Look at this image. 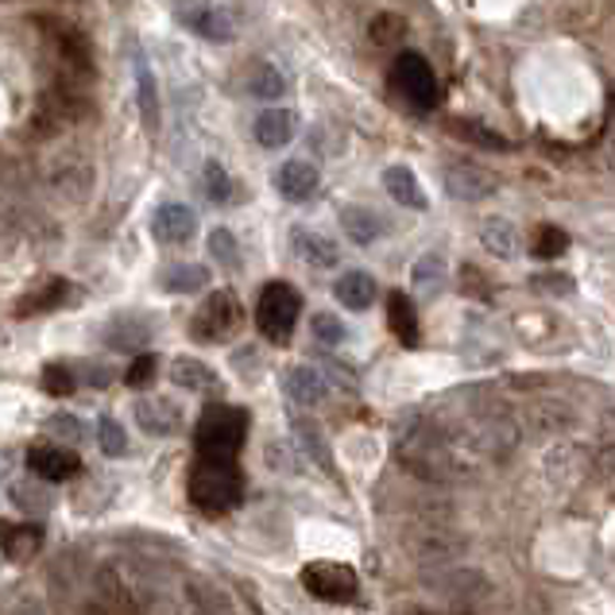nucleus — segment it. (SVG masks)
Listing matches in <instances>:
<instances>
[{
    "instance_id": "nucleus-12",
    "label": "nucleus",
    "mask_w": 615,
    "mask_h": 615,
    "mask_svg": "<svg viewBox=\"0 0 615 615\" xmlns=\"http://www.w3.org/2000/svg\"><path fill=\"white\" fill-rule=\"evenodd\" d=\"M318 167L306 163V159H291V163L280 167V174H275V186H280V194L287 197V202H306V197H314V190H318Z\"/></svg>"
},
{
    "instance_id": "nucleus-17",
    "label": "nucleus",
    "mask_w": 615,
    "mask_h": 615,
    "mask_svg": "<svg viewBox=\"0 0 615 615\" xmlns=\"http://www.w3.org/2000/svg\"><path fill=\"white\" fill-rule=\"evenodd\" d=\"M387 326H391V333L399 337L407 349L419 345V310H414V303H410L402 291H395V295L387 298Z\"/></svg>"
},
{
    "instance_id": "nucleus-37",
    "label": "nucleus",
    "mask_w": 615,
    "mask_h": 615,
    "mask_svg": "<svg viewBox=\"0 0 615 615\" xmlns=\"http://www.w3.org/2000/svg\"><path fill=\"white\" fill-rule=\"evenodd\" d=\"M156 368H159V361L151 353L136 356V361H132V368H128V376H124V384H128V387H148L151 379H156Z\"/></svg>"
},
{
    "instance_id": "nucleus-38",
    "label": "nucleus",
    "mask_w": 615,
    "mask_h": 615,
    "mask_svg": "<svg viewBox=\"0 0 615 615\" xmlns=\"http://www.w3.org/2000/svg\"><path fill=\"white\" fill-rule=\"evenodd\" d=\"M50 430H58L62 437H82V426H78L70 414H58V419H50Z\"/></svg>"
},
{
    "instance_id": "nucleus-23",
    "label": "nucleus",
    "mask_w": 615,
    "mask_h": 615,
    "mask_svg": "<svg viewBox=\"0 0 615 615\" xmlns=\"http://www.w3.org/2000/svg\"><path fill=\"white\" fill-rule=\"evenodd\" d=\"M410 280H414V291H422V295H437L445 287V280H449V267H445V260L437 252H426L414 263Z\"/></svg>"
},
{
    "instance_id": "nucleus-27",
    "label": "nucleus",
    "mask_w": 615,
    "mask_h": 615,
    "mask_svg": "<svg viewBox=\"0 0 615 615\" xmlns=\"http://www.w3.org/2000/svg\"><path fill=\"white\" fill-rule=\"evenodd\" d=\"M43 391L55 395V399H66V395L78 391V376L66 364H50V368H43Z\"/></svg>"
},
{
    "instance_id": "nucleus-4",
    "label": "nucleus",
    "mask_w": 615,
    "mask_h": 615,
    "mask_svg": "<svg viewBox=\"0 0 615 615\" xmlns=\"http://www.w3.org/2000/svg\"><path fill=\"white\" fill-rule=\"evenodd\" d=\"M240 321H244L240 298L232 291H214L202 303V310L194 314V321H190V333H194V341H205V345H225V341L237 337Z\"/></svg>"
},
{
    "instance_id": "nucleus-5",
    "label": "nucleus",
    "mask_w": 615,
    "mask_h": 615,
    "mask_svg": "<svg viewBox=\"0 0 615 615\" xmlns=\"http://www.w3.org/2000/svg\"><path fill=\"white\" fill-rule=\"evenodd\" d=\"M303 589L326 604H353L361 592V577L353 566H341V561H310L303 569Z\"/></svg>"
},
{
    "instance_id": "nucleus-14",
    "label": "nucleus",
    "mask_w": 615,
    "mask_h": 615,
    "mask_svg": "<svg viewBox=\"0 0 615 615\" xmlns=\"http://www.w3.org/2000/svg\"><path fill=\"white\" fill-rule=\"evenodd\" d=\"M136 422L144 426V434L167 437V434H174V430H179L182 410L174 407L171 399H140V402H136Z\"/></svg>"
},
{
    "instance_id": "nucleus-1",
    "label": "nucleus",
    "mask_w": 615,
    "mask_h": 615,
    "mask_svg": "<svg viewBox=\"0 0 615 615\" xmlns=\"http://www.w3.org/2000/svg\"><path fill=\"white\" fill-rule=\"evenodd\" d=\"M190 500L205 515H225L244 500V472L237 457H197L190 468Z\"/></svg>"
},
{
    "instance_id": "nucleus-21",
    "label": "nucleus",
    "mask_w": 615,
    "mask_h": 615,
    "mask_svg": "<svg viewBox=\"0 0 615 615\" xmlns=\"http://www.w3.org/2000/svg\"><path fill=\"white\" fill-rule=\"evenodd\" d=\"M341 229H345V237L353 240V244H376V240L384 237V221H379L372 209H364V205L341 209Z\"/></svg>"
},
{
    "instance_id": "nucleus-6",
    "label": "nucleus",
    "mask_w": 615,
    "mask_h": 615,
    "mask_svg": "<svg viewBox=\"0 0 615 615\" xmlns=\"http://www.w3.org/2000/svg\"><path fill=\"white\" fill-rule=\"evenodd\" d=\"M391 82H395V90L402 93L407 105L422 109V113L437 105V78H434V70H430L426 58L414 55V50H402V55L395 58Z\"/></svg>"
},
{
    "instance_id": "nucleus-11",
    "label": "nucleus",
    "mask_w": 615,
    "mask_h": 615,
    "mask_svg": "<svg viewBox=\"0 0 615 615\" xmlns=\"http://www.w3.org/2000/svg\"><path fill=\"white\" fill-rule=\"evenodd\" d=\"M255 144L267 151H280L287 148L291 140H295L298 132V116L291 113V109H263L260 116H255Z\"/></svg>"
},
{
    "instance_id": "nucleus-13",
    "label": "nucleus",
    "mask_w": 615,
    "mask_h": 615,
    "mask_svg": "<svg viewBox=\"0 0 615 615\" xmlns=\"http://www.w3.org/2000/svg\"><path fill=\"white\" fill-rule=\"evenodd\" d=\"M136 105H140V121L144 128L156 136L159 132V116H163V105H159V82L151 75V66L144 55H136Z\"/></svg>"
},
{
    "instance_id": "nucleus-33",
    "label": "nucleus",
    "mask_w": 615,
    "mask_h": 615,
    "mask_svg": "<svg viewBox=\"0 0 615 615\" xmlns=\"http://www.w3.org/2000/svg\"><path fill=\"white\" fill-rule=\"evenodd\" d=\"M229 194H232V182H229V174H225V167L205 163V197L221 205V202H229Z\"/></svg>"
},
{
    "instance_id": "nucleus-36",
    "label": "nucleus",
    "mask_w": 615,
    "mask_h": 615,
    "mask_svg": "<svg viewBox=\"0 0 615 615\" xmlns=\"http://www.w3.org/2000/svg\"><path fill=\"white\" fill-rule=\"evenodd\" d=\"M310 326L321 345H341V341H345V326H341V318H333V314H314Z\"/></svg>"
},
{
    "instance_id": "nucleus-18",
    "label": "nucleus",
    "mask_w": 615,
    "mask_h": 615,
    "mask_svg": "<svg viewBox=\"0 0 615 615\" xmlns=\"http://www.w3.org/2000/svg\"><path fill=\"white\" fill-rule=\"evenodd\" d=\"M287 395L295 402H303V407H318V402L329 395V384H326V376H321L318 368H310V364H298V368L287 372Z\"/></svg>"
},
{
    "instance_id": "nucleus-29",
    "label": "nucleus",
    "mask_w": 615,
    "mask_h": 615,
    "mask_svg": "<svg viewBox=\"0 0 615 615\" xmlns=\"http://www.w3.org/2000/svg\"><path fill=\"white\" fill-rule=\"evenodd\" d=\"M368 35H372V43H379V47H395V43H402V35H407V24H402L399 16H391V12H384V16L372 20Z\"/></svg>"
},
{
    "instance_id": "nucleus-8",
    "label": "nucleus",
    "mask_w": 615,
    "mask_h": 615,
    "mask_svg": "<svg viewBox=\"0 0 615 615\" xmlns=\"http://www.w3.org/2000/svg\"><path fill=\"white\" fill-rule=\"evenodd\" d=\"M445 190L460 202H485V197L496 194V174L476 163H453L445 171Z\"/></svg>"
},
{
    "instance_id": "nucleus-9",
    "label": "nucleus",
    "mask_w": 615,
    "mask_h": 615,
    "mask_svg": "<svg viewBox=\"0 0 615 615\" xmlns=\"http://www.w3.org/2000/svg\"><path fill=\"white\" fill-rule=\"evenodd\" d=\"M27 468H32L39 480H47V485H62V480L82 472V460L70 449H58V445H35V449L27 453Z\"/></svg>"
},
{
    "instance_id": "nucleus-7",
    "label": "nucleus",
    "mask_w": 615,
    "mask_h": 615,
    "mask_svg": "<svg viewBox=\"0 0 615 615\" xmlns=\"http://www.w3.org/2000/svg\"><path fill=\"white\" fill-rule=\"evenodd\" d=\"M151 232H156L159 244H190L197 237V217L190 205L182 202H167L156 209L151 217Z\"/></svg>"
},
{
    "instance_id": "nucleus-24",
    "label": "nucleus",
    "mask_w": 615,
    "mask_h": 615,
    "mask_svg": "<svg viewBox=\"0 0 615 615\" xmlns=\"http://www.w3.org/2000/svg\"><path fill=\"white\" fill-rule=\"evenodd\" d=\"M209 283V271L202 263H174L171 271L163 275V287L167 291H179V295H194Z\"/></svg>"
},
{
    "instance_id": "nucleus-2",
    "label": "nucleus",
    "mask_w": 615,
    "mask_h": 615,
    "mask_svg": "<svg viewBox=\"0 0 615 615\" xmlns=\"http://www.w3.org/2000/svg\"><path fill=\"white\" fill-rule=\"evenodd\" d=\"M248 437V410L229 407V402H214L202 410L197 419V457H240Z\"/></svg>"
},
{
    "instance_id": "nucleus-35",
    "label": "nucleus",
    "mask_w": 615,
    "mask_h": 615,
    "mask_svg": "<svg viewBox=\"0 0 615 615\" xmlns=\"http://www.w3.org/2000/svg\"><path fill=\"white\" fill-rule=\"evenodd\" d=\"M298 442L314 453V460H318L326 472H333V457H329V449H326V442H321L318 426H310V422H298Z\"/></svg>"
},
{
    "instance_id": "nucleus-22",
    "label": "nucleus",
    "mask_w": 615,
    "mask_h": 615,
    "mask_svg": "<svg viewBox=\"0 0 615 615\" xmlns=\"http://www.w3.org/2000/svg\"><path fill=\"white\" fill-rule=\"evenodd\" d=\"M480 244H485L496 260H511V255L519 252V229L511 221H503V217H488V221L480 225Z\"/></svg>"
},
{
    "instance_id": "nucleus-16",
    "label": "nucleus",
    "mask_w": 615,
    "mask_h": 615,
    "mask_svg": "<svg viewBox=\"0 0 615 615\" xmlns=\"http://www.w3.org/2000/svg\"><path fill=\"white\" fill-rule=\"evenodd\" d=\"M337 303L345 306V310H368L372 303H376V280H372L368 271H345L341 280H337L333 287Z\"/></svg>"
},
{
    "instance_id": "nucleus-3",
    "label": "nucleus",
    "mask_w": 615,
    "mask_h": 615,
    "mask_svg": "<svg viewBox=\"0 0 615 615\" xmlns=\"http://www.w3.org/2000/svg\"><path fill=\"white\" fill-rule=\"evenodd\" d=\"M298 314H303V295H298L291 283H267L260 291V303H255V326L267 341L283 345L291 337V329L298 326Z\"/></svg>"
},
{
    "instance_id": "nucleus-10",
    "label": "nucleus",
    "mask_w": 615,
    "mask_h": 615,
    "mask_svg": "<svg viewBox=\"0 0 615 615\" xmlns=\"http://www.w3.org/2000/svg\"><path fill=\"white\" fill-rule=\"evenodd\" d=\"M43 542H47L43 526H35V523H0V550H4V558H9V561L39 558Z\"/></svg>"
},
{
    "instance_id": "nucleus-34",
    "label": "nucleus",
    "mask_w": 615,
    "mask_h": 615,
    "mask_svg": "<svg viewBox=\"0 0 615 615\" xmlns=\"http://www.w3.org/2000/svg\"><path fill=\"white\" fill-rule=\"evenodd\" d=\"M209 255H214V260H221V263H229V267H237V263H240V244H237V237H232L229 229L209 232Z\"/></svg>"
},
{
    "instance_id": "nucleus-20",
    "label": "nucleus",
    "mask_w": 615,
    "mask_h": 615,
    "mask_svg": "<svg viewBox=\"0 0 615 615\" xmlns=\"http://www.w3.org/2000/svg\"><path fill=\"white\" fill-rule=\"evenodd\" d=\"M295 252H298V260H306L310 267H337V263H341V248L329 237L310 232V229H295Z\"/></svg>"
},
{
    "instance_id": "nucleus-30",
    "label": "nucleus",
    "mask_w": 615,
    "mask_h": 615,
    "mask_svg": "<svg viewBox=\"0 0 615 615\" xmlns=\"http://www.w3.org/2000/svg\"><path fill=\"white\" fill-rule=\"evenodd\" d=\"M62 295H66V283H62V280H55V283H50V287H43L39 295H27L24 303L16 306V314H24V318H27V314L55 310V306L62 303Z\"/></svg>"
},
{
    "instance_id": "nucleus-19",
    "label": "nucleus",
    "mask_w": 615,
    "mask_h": 615,
    "mask_svg": "<svg viewBox=\"0 0 615 615\" xmlns=\"http://www.w3.org/2000/svg\"><path fill=\"white\" fill-rule=\"evenodd\" d=\"M384 190L391 194L395 205H407V209H426V194H422L419 179L410 167H387L384 171Z\"/></svg>"
},
{
    "instance_id": "nucleus-26",
    "label": "nucleus",
    "mask_w": 615,
    "mask_h": 615,
    "mask_svg": "<svg viewBox=\"0 0 615 615\" xmlns=\"http://www.w3.org/2000/svg\"><path fill=\"white\" fill-rule=\"evenodd\" d=\"M194 32L197 35H205V39H217V43H225L232 35V24H229V16L225 12H214V9H205V12H197L194 20Z\"/></svg>"
},
{
    "instance_id": "nucleus-32",
    "label": "nucleus",
    "mask_w": 615,
    "mask_h": 615,
    "mask_svg": "<svg viewBox=\"0 0 615 615\" xmlns=\"http://www.w3.org/2000/svg\"><path fill=\"white\" fill-rule=\"evenodd\" d=\"M248 90L255 93V98H283V93H287V82H283V75L280 70H275V66H260V70H255L252 75V86H248Z\"/></svg>"
},
{
    "instance_id": "nucleus-25",
    "label": "nucleus",
    "mask_w": 615,
    "mask_h": 615,
    "mask_svg": "<svg viewBox=\"0 0 615 615\" xmlns=\"http://www.w3.org/2000/svg\"><path fill=\"white\" fill-rule=\"evenodd\" d=\"M449 128L457 132V136H465V140H472L476 148H488V151H508L511 148V144L503 140L500 132L480 128V124H472V121H449Z\"/></svg>"
},
{
    "instance_id": "nucleus-39",
    "label": "nucleus",
    "mask_w": 615,
    "mask_h": 615,
    "mask_svg": "<svg viewBox=\"0 0 615 615\" xmlns=\"http://www.w3.org/2000/svg\"><path fill=\"white\" fill-rule=\"evenodd\" d=\"M116 4H121V9H124V4H128V0H116Z\"/></svg>"
},
{
    "instance_id": "nucleus-28",
    "label": "nucleus",
    "mask_w": 615,
    "mask_h": 615,
    "mask_svg": "<svg viewBox=\"0 0 615 615\" xmlns=\"http://www.w3.org/2000/svg\"><path fill=\"white\" fill-rule=\"evenodd\" d=\"M98 442L105 457H124V453H128V434H124V426L116 419L98 422Z\"/></svg>"
},
{
    "instance_id": "nucleus-31",
    "label": "nucleus",
    "mask_w": 615,
    "mask_h": 615,
    "mask_svg": "<svg viewBox=\"0 0 615 615\" xmlns=\"http://www.w3.org/2000/svg\"><path fill=\"white\" fill-rule=\"evenodd\" d=\"M566 248H569V237L561 229H554V225H542L538 237H534V255H538V260H558Z\"/></svg>"
},
{
    "instance_id": "nucleus-15",
    "label": "nucleus",
    "mask_w": 615,
    "mask_h": 615,
    "mask_svg": "<svg viewBox=\"0 0 615 615\" xmlns=\"http://www.w3.org/2000/svg\"><path fill=\"white\" fill-rule=\"evenodd\" d=\"M171 379H174V387H182V391H194V395L221 391V379H217V372L209 368L205 361H194V356H179V361L171 364Z\"/></svg>"
}]
</instances>
